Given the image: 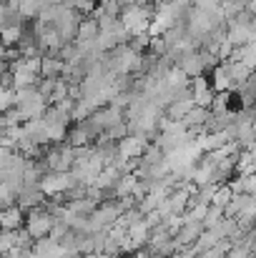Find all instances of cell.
Wrapping results in <instances>:
<instances>
[{"label":"cell","mask_w":256,"mask_h":258,"mask_svg":"<svg viewBox=\"0 0 256 258\" xmlns=\"http://www.w3.org/2000/svg\"><path fill=\"white\" fill-rule=\"evenodd\" d=\"M33 238H45L50 231H53V218L43 211H33L28 216V228H25Z\"/></svg>","instance_id":"6da1fadb"},{"label":"cell","mask_w":256,"mask_h":258,"mask_svg":"<svg viewBox=\"0 0 256 258\" xmlns=\"http://www.w3.org/2000/svg\"><path fill=\"white\" fill-rule=\"evenodd\" d=\"M166 3H171V0H166Z\"/></svg>","instance_id":"52a82bcc"},{"label":"cell","mask_w":256,"mask_h":258,"mask_svg":"<svg viewBox=\"0 0 256 258\" xmlns=\"http://www.w3.org/2000/svg\"><path fill=\"white\" fill-rule=\"evenodd\" d=\"M20 208H5V213H3V228L5 231H15V228H20Z\"/></svg>","instance_id":"277c9868"},{"label":"cell","mask_w":256,"mask_h":258,"mask_svg":"<svg viewBox=\"0 0 256 258\" xmlns=\"http://www.w3.org/2000/svg\"><path fill=\"white\" fill-rule=\"evenodd\" d=\"M71 185H73V178H71L68 173H61V171H56L53 175H48V178L40 180V188H43V193H48V196H56V193H61V190H68Z\"/></svg>","instance_id":"7a4b0ae2"},{"label":"cell","mask_w":256,"mask_h":258,"mask_svg":"<svg viewBox=\"0 0 256 258\" xmlns=\"http://www.w3.org/2000/svg\"><path fill=\"white\" fill-rule=\"evenodd\" d=\"M61 71H63L61 60H43V66H40V73H43V76H56V73H61Z\"/></svg>","instance_id":"8992f818"},{"label":"cell","mask_w":256,"mask_h":258,"mask_svg":"<svg viewBox=\"0 0 256 258\" xmlns=\"http://www.w3.org/2000/svg\"><path fill=\"white\" fill-rule=\"evenodd\" d=\"M141 151H143V141H141V138H126V141L118 143V153H121V158L141 156Z\"/></svg>","instance_id":"3957f363"},{"label":"cell","mask_w":256,"mask_h":258,"mask_svg":"<svg viewBox=\"0 0 256 258\" xmlns=\"http://www.w3.org/2000/svg\"><path fill=\"white\" fill-rule=\"evenodd\" d=\"M201 221H186V228L181 231V236H178V243H191L198 233H201Z\"/></svg>","instance_id":"5b68a950"}]
</instances>
